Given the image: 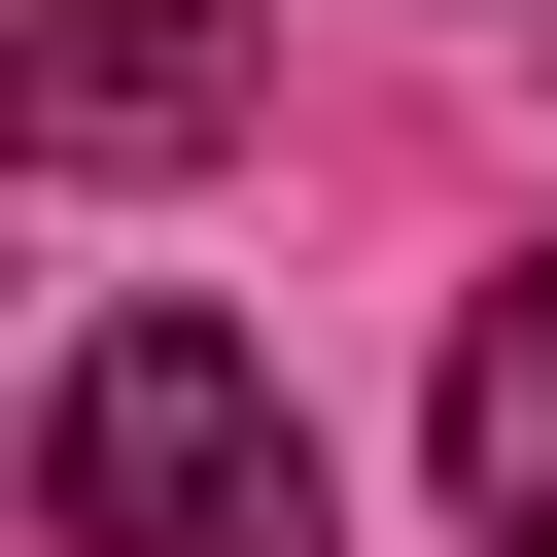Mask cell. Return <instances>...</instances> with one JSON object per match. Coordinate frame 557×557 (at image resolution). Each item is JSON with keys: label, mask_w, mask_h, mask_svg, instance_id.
<instances>
[{"label": "cell", "mask_w": 557, "mask_h": 557, "mask_svg": "<svg viewBox=\"0 0 557 557\" xmlns=\"http://www.w3.org/2000/svg\"><path fill=\"white\" fill-rule=\"evenodd\" d=\"M35 522H70V557H313V418H278V348H244V313H70V383H35Z\"/></svg>", "instance_id": "6da1fadb"}, {"label": "cell", "mask_w": 557, "mask_h": 557, "mask_svg": "<svg viewBox=\"0 0 557 557\" xmlns=\"http://www.w3.org/2000/svg\"><path fill=\"white\" fill-rule=\"evenodd\" d=\"M244 139V0H35V174H174Z\"/></svg>", "instance_id": "7a4b0ae2"}, {"label": "cell", "mask_w": 557, "mask_h": 557, "mask_svg": "<svg viewBox=\"0 0 557 557\" xmlns=\"http://www.w3.org/2000/svg\"><path fill=\"white\" fill-rule=\"evenodd\" d=\"M418 453H453V522H487V557H557V244L453 313V418H418Z\"/></svg>", "instance_id": "3957f363"}]
</instances>
